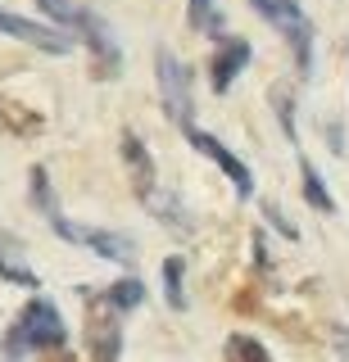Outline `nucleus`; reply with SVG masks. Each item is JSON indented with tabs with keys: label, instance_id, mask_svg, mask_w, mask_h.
I'll use <instances>...</instances> for the list:
<instances>
[{
	"label": "nucleus",
	"instance_id": "nucleus-1",
	"mask_svg": "<svg viewBox=\"0 0 349 362\" xmlns=\"http://www.w3.org/2000/svg\"><path fill=\"white\" fill-rule=\"evenodd\" d=\"M32 199H37V209L50 218V226L64 235V240L82 245V249H96L100 258H109V263H132L137 258V245L127 240V235L118 231H100V226H82V222H69L59 209H55V195H50V177L46 168H32Z\"/></svg>",
	"mask_w": 349,
	"mask_h": 362
},
{
	"label": "nucleus",
	"instance_id": "nucleus-2",
	"mask_svg": "<svg viewBox=\"0 0 349 362\" xmlns=\"http://www.w3.org/2000/svg\"><path fill=\"white\" fill-rule=\"evenodd\" d=\"M64 344H69V331H64V317L50 299H32L5 335V354H41V349Z\"/></svg>",
	"mask_w": 349,
	"mask_h": 362
},
{
	"label": "nucleus",
	"instance_id": "nucleus-3",
	"mask_svg": "<svg viewBox=\"0 0 349 362\" xmlns=\"http://www.w3.org/2000/svg\"><path fill=\"white\" fill-rule=\"evenodd\" d=\"M250 5H254V9H258V14H263L268 23H273L281 37L290 41L299 73L309 77V73H313V23L304 18V9L295 5V0H250Z\"/></svg>",
	"mask_w": 349,
	"mask_h": 362
},
{
	"label": "nucleus",
	"instance_id": "nucleus-4",
	"mask_svg": "<svg viewBox=\"0 0 349 362\" xmlns=\"http://www.w3.org/2000/svg\"><path fill=\"white\" fill-rule=\"evenodd\" d=\"M154 73H159V95H164V109H168V118L177 122V127H190V68L177 59L168 45H159V54H154Z\"/></svg>",
	"mask_w": 349,
	"mask_h": 362
},
{
	"label": "nucleus",
	"instance_id": "nucleus-5",
	"mask_svg": "<svg viewBox=\"0 0 349 362\" xmlns=\"http://www.w3.org/2000/svg\"><path fill=\"white\" fill-rule=\"evenodd\" d=\"M64 28H73L77 37L86 41V50L96 54V73L100 77H114L118 68H122V50H118V41H114V32H109V23L96 14V9H86V5H77L73 9V18L64 23Z\"/></svg>",
	"mask_w": 349,
	"mask_h": 362
},
{
	"label": "nucleus",
	"instance_id": "nucleus-6",
	"mask_svg": "<svg viewBox=\"0 0 349 362\" xmlns=\"http://www.w3.org/2000/svg\"><path fill=\"white\" fill-rule=\"evenodd\" d=\"M0 32H5V37H14V41L37 45V50H46V54H69L73 50V37H69V32L50 28V23H32L23 14H5V9H0Z\"/></svg>",
	"mask_w": 349,
	"mask_h": 362
},
{
	"label": "nucleus",
	"instance_id": "nucleus-7",
	"mask_svg": "<svg viewBox=\"0 0 349 362\" xmlns=\"http://www.w3.org/2000/svg\"><path fill=\"white\" fill-rule=\"evenodd\" d=\"M186 141L195 145L200 154H209L213 163H218L222 173H227V181L236 186V195H241V199H250V195H254V177H250V168H245L241 158H236V154L227 150V145L218 141V136H209V132H195V127H186Z\"/></svg>",
	"mask_w": 349,
	"mask_h": 362
},
{
	"label": "nucleus",
	"instance_id": "nucleus-8",
	"mask_svg": "<svg viewBox=\"0 0 349 362\" xmlns=\"http://www.w3.org/2000/svg\"><path fill=\"white\" fill-rule=\"evenodd\" d=\"M250 64V41L245 37H222L218 41V50H213V64H209V82L218 95H227L231 82H236V73Z\"/></svg>",
	"mask_w": 349,
	"mask_h": 362
},
{
	"label": "nucleus",
	"instance_id": "nucleus-9",
	"mask_svg": "<svg viewBox=\"0 0 349 362\" xmlns=\"http://www.w3.org/2000/svg\"><path fill=\"white\" fill-rule=\"evenodd\" d=\"M86 344H91V362H118L122 335H118V313L109 303L91 308V322H86Z\"/></svg>",
	"mask_w": 349,
	"mask_h": 362
},
{
	"label": "nucleus",
	"instance_id": "nucleus-10",
	"mask_svg": "<svg viewBox=\"0 0 349 362\" xmlns=\"http://www.w3.org/2000/svg\"><path fill=\"white\" fill-rule=\"evenodd\" d=\"M122 158H127V173H132V186H137V195L145 199V195L154 190V163H150V154H145L141 136L122 132Z\"/></svg>",
	"mask_w": 349,
	"mask_h": 362
},
{
	"label": "nucleus",
	"instance_id": "nucleus-11",
	"mask_svg": "<svg viewBox=\"0 0 349 362\" xmlns=\"http://www.w3.org/2000/svg\"><path fill=\"white\" fill-rule=\"evenodd\" d=\"M299 177H304V199H309V204H313L318 213H336V199L326 195V186H322L318 168H313L309 158H299Z\"/></svg>",
	"mask_w": 349,
	"mask_h": 362
},
{
	"label": "nucleus",
	"instance_id": "nucleus-12",
	"mask_svg": "<svg viewBox=\"0 0 349 362\" xmlns=\"http://www.w3.org/2000/svg\"><path fill=\"white\" fill-rule=\"evenodd\" d=\"M186 23H190L195 32H209V37L222 41V14H218V5H213V0H190Z\"/></svg>",
	"mask_w": 349,
	"mask_h": 362
},
{
	"label": "nucleus",
	"instance_id": "nucleus-13",
	"mask_svg": "<svg viewBox=\"0 0 349 362\" xmlns=\"http://www.w3.org/2000/svg\"><path fill=\"white\" fill-rule=\"evenodd\" d=\"M141 299H145V286H141L137 276H127V281H118V286H109V290H105V303H109L114 313H132Z\"/></svg>",
	"mask_w": 349,
	"mask_h": 362
},
{
	"label": "nucleus",
	"instance_id": "nucleus-14",
	"mask_svg": "<svg viewBox=\"0 0 349 362\" xmlns=\"http://www.w3.org/2000/svg\"><path fill=\"white\" fill-rule=\"evenodd\" d=\"M227 362H273V358H268V349L258 344L254 335H231L227 339Z\"/></svg>",
	"mask_w": 349,
	"mask_h": 362
},
{
	"label": "nucleus",
	"instance_id": "nucleus-15",
	"mask_svg": "<svg viewBox=\"0 0 349 362\" xmlns=\"http://www.w3.org/2000/svg\"><path fill=\"white\" fill-rule=\"evenodd\" d=\"M182 272H186V263L182 258H168L164 263V294H168V303H173L177 313L186 308V290H182Z\"/></svg>",
	"mask_w": 349,
	"mask_h": 362
}]
</instances>
